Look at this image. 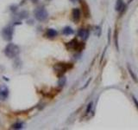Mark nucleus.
Segmentation results:
<instances>
[{
	"instance_id": "obj_13",
	"label": "nucleus",
	"mask_w": 138,
	"mask_h": 130,
	"mask_svg": "<svg viewBox=\"0 0 138 130\" xmlns=\"http://www.w3.org/2000/svg\"><path fill=\"white\" fill-rule=\"evenodd\" d=\"M124 4H122V0H117V4H116V10H121Z\"/></svg>"
},
{
	"instance_id": "obj_8",
	"label": "nucleus",
	"mask_w": 138,
	"mask_h": 130,
	"mask_svg": "<svg viewBox=\"0 0 138 130\" xmlns=\"http://www.w3.org/2000/svg\"><path fill=\"white\" fill-rule=\"evenodd\" d=\"M80 11L79 9H73V20L75 21V22H77V21H79V19H80Z\"/></svg>"
},
{
	"instance_id": "obj_16",
	"label": "nucleus",
	"mask_w": 138,
	"mask_h": 130,
	"mask_svg": "<svg viewBox=\"0 0 138 130\" xmlns=\"http://www.w3.org/2000/svg\"><path fill=\"white\" fill-rule=\"evenodd\" d=\"M91 106H93V103H89V105H88V108H87V110H86V113H89L91 110Z\"/></svg>"
},
{
	"instance_id": "obj_11",
	"label": "nucleus",
	"mask_w": 138,
	"mask_h": 130,
	"mask_svg": "<svg viewBox=\"0 0 138 130\" xmlns=\"http://www.w3.org/2000/svg\"><path fill=\"white\" fill-rule=\"evenodd\" d=\"M62 32L64 35H71V34L73 33V30L71 27H66V28H64Z\"/></svg>"
},
{
	"instance_id": "obj_2",
	"label": "nucleus",
	"mask_w": 138,
	"mask_h": 130,
	"mask_svg": "<svg viewBox=\"0 0 138 130\" xmlns=\"http://www.w3.org/2000/svg\"><path fill=\"white\" fill-rule=\"evenodd\" d=\"M72 67H73V65L70 63H56L55 66H53V69L57 73V75L60 76V75H62L66 70L71 69Z\"/></svg>"
},
{
	"instance_id": "obj_7",
	"label": "nucleus",
	"mask_w": 138,
	"mask_h": 130,
	"mask_svg": "<svg viewBox=\"0 0 138 130\" xmlns=\"http://www.w3.org/2000/svg\"><path fill=\"white\" fill-rule=\"evenodd\" d=\"M78 36L80 38H82L83 40H86L89 36V31L87 30H86V29H80L78 31Z\"/></svg>"
},
{
	"instance_id": "obj_9",
	"label": "nucleus",
	"mask_w": 138,
	"mask_h": 130,
	"mask_svg": "<svg viewBox=\"0 0 138 130\" xmlns=\"http://www.w3.org/2000/svg\"><path fill=\"white\" fill-rule=\"evenodd\" d=\"M46 35H47L48 37H55V36H57V31L53 29H48Z\"/></svg>"
},
{
	"instance_id": "obj_18",
	"label": "nucleus",
	"mask_w": 138,
	"mask_h": 130,
	"mask_svg": "<svg viewBox=\"0 0 138 130\" xmlns=\"http://www.w3.org/2000/svg\"><path fill=\"white\" fill-rule=\"evenodd\" d=\"M73 1H75V0H73Z\"/></svg>"
},
{
	"instance_id": "obj_3",
	"label": "nucleus",
	"mask_w": 138,
	"mask_h": 130,
	"mask_svg": "<svg viewBox=\"0 0 138 130\" xmlns=\"http://www.w3.org/2000/svg\"><path fill=\"white\" fill-rule=\"evenodd\" d=\"M34 13H35V17L36 18L38 21H40V22H43V21H45L48 18V11L42 7H40V8L35 9Z\"/></svg>"
},
{
	"instance_id": "obj_12",
	"label": "nucleus",
	"mask_w": 138,
	"mask_h": 130,
	"mask_svg": "<svg viewBox=\"0 0 138 130\" xmlns=\"http://www.w3.org/2000/svg\"><path fill=\"white\" fill-rule=\"evenodd\" d=\"M12 127L15 129H21L24 127V123L21 121H17V122H16V123H14L13 125H12Z\"/></svg>"
},
{
	"instance_id": "obj_1",
	"label": "nucleus",
	"mask_w": 138,
	"mask_h": 130,
	"mask_svg": "<svg viewBox=\"0 0 138 130\" xmlns=\"http://www.w3.org/2000/svg\"><path fill=\"white\" fill-rule=\"evenodd\" d=\"M19 53H20L19 47L11 43L7 44V46L4 49V54L9 58H15V57L18 56Z\"/></svg>"
},
{
	"instance_id": "obj_6",
	"label": "nucleus",
	"mask_w": 138,
	"mask_h": 130,
	"mask_svg": "<svg viewBox=\"0 0 138 130\" xmlns=\"http://www.w3.org/2000/svg\"><path fill=\"white\" fill-rule=\"evenodd\" d=\"M9 96V89L6 87H3L0 88V100L4 101Z\"/></svg>"
},
{
	"instance_id": "obj_17",
	"label": "nucleus",
	"mask_w": 138,
	"mask_h": 130,
	"mask_svg": "<svg viewBox=\"0 0 138 130\" xmlns=\"http://www.w3.org/2000/svg\"><path fill=\"white\" fill-rule=\"evenodd\" d=\"M133 101H134V102L135 103V105H136V107H137V108H138V101H136V99H135V97H133Z\"/></svg>"
},
{
	"instance_id": "obj_14",
	"label": "nucleus",
	"mask_w": 138,
	"mask_h": 130,
	"mask_svg": "<svg viewBox=\"0 0 138 130\" xmlns=\"http://www.w3.org/2000/svg\"><path fill=\"white\" fill-rule=\"evenodd\" d=\"M59 85L60 86V87H62V86L65 85V83H66V78L65 77H60V80H59Z\"/></svg>"
},
{
	"instance_id": "obj_10",
	"label": "nucleus",
	"mask_w": 138,
	"mask_h": 130,
	"mask_svg": "<svg viewBox=\"0 0 138 130\" xmlns=\"http://www.w3.org/2000/svg\"><path fill=\"white\" fill-rule=\"evenodd\" d=\"M82 8H83V12L86 17H88L90 16V10L88 8V5L86 3H82Z\"/></svg>"
},
{
	"instance_id": "obj_4",
	"label": "nucleus",
	"mask_w": 138,
	"mask_h": 130,
	"mask_svg": "<svg viewBox=\"0 0 138 130\" xmlns=\"http://www.w3.org/2000/svg\"><path fill=\"white\" fill-rule=\"evenodd\" d=\"M14 34V28L11 25L5 26L2 30V36L5 41H11L13 37Z\"/></svg>"
},
{
	"instance_id": "obj_15",
	"label": "nucleus",
	"mask_w": 138,
	"mask_h": 130,
	"mask_svg": "<svg viewBox=\"0 0 138 130\" xmlns=\"http://www.w3.org/2000/svg\"><path fill=\"white\" fill-rule=\"evenodd\" d=\"M129 72L130 73V75H131V76L133 77V79H134V80L135 81V82H137L136 76H135V75H134V74H133V73H132V71H131V70H130V69H129Z\"/></svg>"
},
{
	"instance_id": "obj_5",
	"label": "nucleus",
	"mask_w": 138,
	"mask_h": 130,
	"mask_svg": "<svg viewBox=\"0 0 138 130\" xmlns=\"http://www.w3.org/2000/svg\"><path fill=\"white\" fill-rule=\"evenodd\" d=\"M66 47H67V49H75V50L81 51L84 48V43H79L76 39H73V40L66 43Z\"/></svg>"
}]
</instances>
